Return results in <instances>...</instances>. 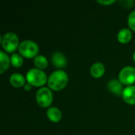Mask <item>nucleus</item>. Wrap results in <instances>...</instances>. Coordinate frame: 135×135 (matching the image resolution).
<instances>
[{
	"label": "nucleus",
	"mask_w": 135,
	"mask_h": 135,
	"mask_svg": "<svg viewBox=\"0 0 135 135\" xmlns=\"http://www.w3.org/2000/svg\"><path fill=\"white\" fill-rule=\"evenodd\" d=\"M68 82V76L63 70H56L53 72L47 81L48 86L55 91L62 90L66 87Z\"/></svg>",
	"instance_id": "f257e3e1"
},
{
	"label": "nucleus",
	"mask_w": 135,
	"mask_h": 135,
	"mask_svg": "<svg viewBox=\"0 0 135 135\" xmlns=\"http://www.w3.org/2000/svg\"><path fill=\"white\" fill-rule=\"evenodd\" d=\"M26 80L33 86H42L47 82V75L41 70L31 69L27 72Z\"/></svg>",
	"instance_id": "f03ea898"
},
{
	"label": "nucleus",
	"mask_w": 135,
	"mask_h": 135,
	"mask_svg": "<svg viewBox=\"0 0 135 135\" xmlns=\"http://www.w3.org/2000/svg\"><path fill=\"white\" fill-rule=\"evenodd\" d=\"M18 50L21 56L27 59H32L37 56L39 47L32 40H25L20 44Z\"/></svg>",
	"instance_id": "7ed1b4c3"
},
{
	"label": "nucleus",
	"mask_w": 135,
	"mask_h": 135,
	"mask_svg": "<svg viewBox=\"0 0 135 135\" xmlns=\"http://www.w3.org/2000/svg\"><path fill=\"white\" fill-rule=\"evenodd\" d=\"M2 45L6 51L13 52L19 47V38L13 32H7L2 39Z\"/></svg>",
	"instance_id": "20e7f679"
},
{
	"label": "nucleus",
	"mask_w": 135,
	"mask_h": 135,
	"mask_svg": "<svg viewBox=\"0 0 135 135\" xmlns=\"http://www.w3.org/2000/svg\"><path fill=\"white\" fill-rule=\"evenodd\" d=\"M36 99L39 106H40L41 108H47V107H49L51 104L52 103L53 95H52L51 89H49L48 88L44 87V88L40 89L36 92Z\"/></svg>",
	"instance_id": "39448f33"
},
{
	"label": "nucleus",
	"mask_w": 135,
	"mask_h": 135,
	"mask_svg": "<svg viewBox=\"0 0 135 135\" xmlns=\"http://www.w3.org/2000/svg\"><path fill=\"white\" fill-rule=\"evenodd\" d=\"M119 81L126 85H131L135 82V68L131 66L123 67L119 74Z\"/></svg>",
	"instance_id": "423d86ee"
},
{
	"label": "nucleus",
	"mask_w": 135,
	"mask_h": 135,
	"mask_svg": "<svg viewBox=\"0 0 135 135\" xmlns=\"http://www.w3.org/2000/svg\"><path fill=\"white\" fill-rule=\"evenodd\" d=\"M122 95L125 102L129 104H135V85H130L125 88Z\"/></svg>",
	"instance_id": "0eeeda50"
},
{
	"label": "nucleus",
	"mask_w": 135,
	"mask_h": 135,
	"mask_svg": "<svg viewBox=\"0 0 135 135\" xmlns=\"http://www.w3.org/2000/svg\"><path fill=\"white\" fill-rule=\"evenodd\" d=\"M108 90L112 93L113 94L116 95V96H119L121 94H123V85L119 81L117 80H111L108 84Z\"/></svg>",
	"instance_id": "6e6552de"
},
{
	"label": "nucleus",
	"mask_w": 135,
	"mask_h": 135,
	"mask_svg": "<svg viewBox=\"0 0 135 135\" xmlns=\"http://www.w3.org/2000/svg\"><path fill=\"white\" fill-rule=\"evenodd\" d=\"M51 61L53 65L58 68H63L66 65V59L61 52H55L52 55Z\"/></svg>",
	"instance_id": "1a4fd4ad"
},
{
	"label": "nucleus",
	"mask_w": 135,
	"mask_h": 135,
	"mask_svg": "<svg viewBox=\"0 0 135 135\" xmlns=\"http://www.w3.org/2000/svg\"><path fill=\"white\" fill-rule=\"evenodd\" d=\"M47 115L48 119L53 122V123H58L60 121L61 118H62V113L61 111L56 108V107H51L48 108L47 112Z\"/></svg>",
	"instance_id": "9d476101"
},
{
	"label": "nucleus",
	"mask_w": 135,
	"mask_h": 135,
	"mask_svg": "<svg viewBox=\"0 0 135 135\" xmlns=\"http://www.w3.org/2000/svg\"><path fill=\"white\" fill-rule=\"evenodd\" d=\"M105 72V68L104 66L101 62H97L94 63L91 69H90V73L91 75L95 78H101Z\"/></svg>",
	"instance_id": "9b49d317"
},
{
	"label": "nucleus",
	"mask_w": 135,
	"mask_h": 135,
	"mask_svg": "<svg viewBox=\"0 0 135 135\" xmlns=\"http://www.w3.org/2000/svg\"><path fill=\"white\" fill-rule=\"evenodd\" d=\"M9 82H10V84L13 86L18 88V87H21V86H23L25 85V77L22 74L15 73V74H13L10 76Z\"/></svg>",
	"instance_id": "f8f14e48"
},
{
	"label": "nucleus",
	"mask_w": 135,
	"mask_h": 135,
	"mask_svg": "<svg viewBox=\"0 0 135 135\" xmlns=\"http://www.w3.org/2000/svg\"><path fill=\"white\" fill-rule=\"evenodd\" d=\"M118 40L122 44H127L128 43L131 38H132V33L130 29L128 28H123L119 30L118 36H117Z\"/></svg>",
	"instance_id": "ddd939ff"
},
{
	"label": "nucleus",
	"mask_w": 135,
	"mask_h": 135,
	"mask_svg": "<svg viewBox=\"0 0 135 135\" xmlns=\"http://www.w3.org/2000/svg\"><path fill=\"white\" fill-rule=\"evenodd\" d=\"M0 61H1L0 73L3 74L9 68V66L10 63V59H9V56L5 52H3L2 51H0Z\"/></svg>",
	"instance_id": "4468645a"
},
{
	"label": "nucleus",
	"mask_w": 135,
	"mask_h": 135,
	"mask_svg": "<svg viewBox=\"0 0 135 135\" xmlns=\"http://www.w3.org/2000/svg\"><path fill=\"white\" fill-rule=\"evenodd\" d=\"M34 63L35 66L37 67V69L43 70L47 66L48 62L47 59L44 55H37L36 57L34 58Z\"/></svg>",
	"instance_id": "2eb2a0df"
},
{
	"label": "nucleus",
	"mask_w": 135,
	"mask_h": 135,
	"mask_svg": "<svg viewBox=\"0 0 135 135\" xmlns=\"http://www.w3.org/2000/svg\"><path fill=\"white\" fill-rule=\"evenodd\" d=\"M23 58L19 54H13L10 57V63L14 67H20L23 64Z\"/></svg>",
	"instance_id": "dca6fc26"
},
{
	"label": "nucleus",
	"mask_w": 135,
	"mask_h": 135,
	"mask_svg": "<svg viewBox=\"0 0 135 135\" xmlns=\"http://www.w3.org/2000/svg\"><path fill=\"white\" fill-rule=\"evenodd\" d=\"M128 25L130 28L135 32V10L132 11L128 17Z\"/></svg>",
	"instance_id": "f3484780"
},
{
	"label": "nucleus",
	"mask_w": 135,
	"mask_h": 135,
	"mask_svg": "<svg viewBox=\"0 0 135 135\" xmlns=\"http://www.w3.org/2000/svg\"><path fill=\"white\" fill-rule=\"evenodd\" d=\"M100 4H105V5H109V4H112V3H114L115 1V0H112V1H97Z\"/></svg>",
	"instance_id": "a211bd4d"
},
{
	"label": "nucleus",
	"mask_w": 135,
	"mask_h": 135,
	"mask_svg": "<svg viewBox=\"0 0 135 135\" xmlns=\"http://www.w3.org/2000/svg\"><path fill=\"white\" fill-rule=\"evenodd\" d=\"M30 84H26L25 85V89H26V90H29L30 89Z\"/></svg>",
	"instance_id": "6ab92c4d"
},
{
	"label": "nucleus",
	"mask_w": 135,
	"mask_h": 135,
	"mask_svg": "<svg viewBox=\"0 0 135 135\" xmlns=\"http://www.w3.org/2000/svg\"><path fill=\"white\" fill-rule=\"evenodd\" d=\"M133 59H134V60L135 62V51L134 52V55H133Z\"/></svg>",
	"instance_id": "aec40b11"
}]
</instances>
